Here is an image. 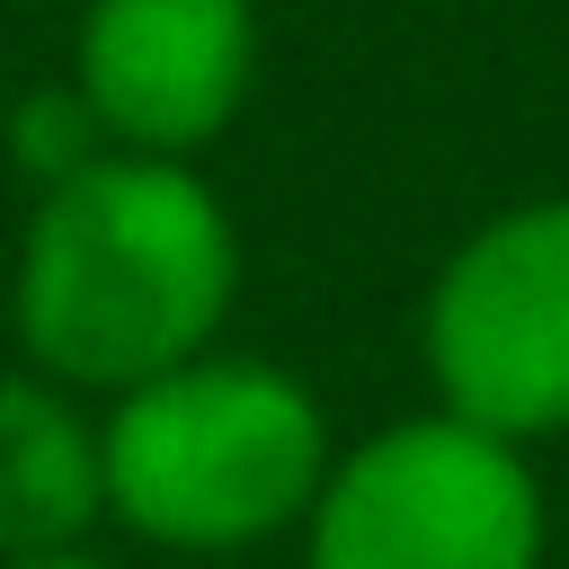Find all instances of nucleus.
Instances as JSON below:
<instances>
[{"mask_svg": "<svg viewBox=\"0 0 569 569\" xmlns=\"http://www.w3.org/2000/svg\"><path fill=\"white\" fill-rule=\"evenodd\" d=\"M0 569H124V560L98 551V542H62V551H18V560H0Z\"/></svg>", "mask_w": 569, "mask_h": 569, "instance_id": "obj_8", "label": "nucleus"}, {"mask_svg": "<svg viewBox=\"0 0 569 569\" xmlns=\"http://www.w3.org/2000/svg\"><path fill=\"white\" fill-rule=\"evenodd\" d=\"M107 525L160 560H240L293 542L338 453L329 400L258 347H204L98 400Z\"/></svg>", "mask_w": 569, "mask_h": 569, "instance_id": "obj_2", "label": "nucleus"}, {"mask_svg": "<svg viewBox=\"0 0 569 569\" xmlns=\"http://www.w3.org/2000/svg\"><path fill=\"white\" fill-rule=\"evenodd\" d=\"M98 525H107L98 400L36 365H0V560L98 542Z\"/></svg>", "mask_w": 569, "mask_h": 569, "instance_id": "obj_6", "label": "nucleus"}, {"mask_svg": "<svg viewBox=\"0 0 569 569\" xmlns=\"http://www.w3.org/2000/svg\"><path fill=\"white\" fill-rule=\"evenodd\" d=\"M240 276V222L196 160L107 151L27 204L9 258V347L89 400H116L222 347Z\"/></svg>", "mask_w": 569, "mask_h": 569, "instance_id": "obj_1", "label": "nucleus"}, {"mask_svg": "<svg viewBox=\"0 0 569 569\" xmlns=\"http://www.w3.org/2000/svg\"><path fill=\"white\" fill-rule=\"evenodd\" d=\"M0 142H9V169H18L36 196H44V187H62V178H80L89 160H107V151H116V142H107V124L89 116V98H80L71 80L18 89V98H9Z\"/></svg>", "mask_w": 569, "mask_h": 569, "instance_id": "obj_7", "label": "nucleus"}, {"mask_svg": "<svg viewBox=\"0 0 569 569\" xmlns=\"http://www.w3.org/2000/svg\"><path fill=\"white\" fill-rule=\"evenodd\" d=\"M427 400L525 453L569 436V187L480 213L418 293Z\"/></svg>", "mask_w": 569, "mask_h": 569, "instance_id": "obj_4", "label": "nucleus"}, {"mask_svg": "<svg viewBox=\"0 0 569 569\" xmlns=\"http://www.w3.org/2000/svg\"><path fill=\"white\" fill-rule=\"evenodd\" d=\"M293 551L302 569H542L551 498L525 445L427 400L329 453Z\"/></svg>", "mask_w": 569, "mask_h": 569, "instance_id": "obj_3", "label": "nucleus"}, {"mask_svg": "<svg viewBox=\"0 0 569 569\" xmlns=\"http://www.w3.org/2000/svg\"><path fill=\"white\" fill-rule=\"evenodd\" d=\"M258 0H80L62 80L116 151L204 160L258 98Z\"/></svg>", "mask_w": 569, "mask_h": 569, "instance_id": "obj_5", "label": "nucleus"}]
</instances>
